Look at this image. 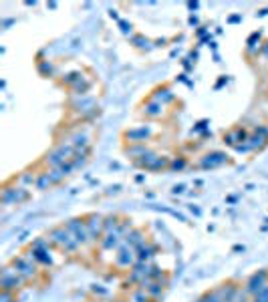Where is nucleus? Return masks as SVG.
<instances>
[{"instance_id": "393cba45", "label": "nucleus", "mask_w": 268, "mask_h": 302, "mask_svg": "<svg viewBox=\"0 0 268 302\" xmlns=\"http://www.w3.org/2000/svg\"><path fill=\"white\" fill-rule=\"evenodd\" d=\"M184 165H186V163H184L182 159H180V161H173V163H171V167H173V169H182Z\"/></svg>"}, {"instance_id": "dca6fc26", "label": "nucleus", "mask_w": 268, "mask_h": 302, "mask_svg": "<svg viewBox=\"0 0 268 302\" xmlns=\"http://www.w3.org/2000/svg\"><path fill=\"white\" fill-rule=\"evenodd\" d=\"M117 228H119V222H117L115 218H107V220H103V230H105V234L115 232Z\"/></svg>"}, {"instance_id": "ddd939ff", "label": "nucleus", "mask_w": 268, "mask_h": 302, "mask_svg": "<svg viewBox=\"0 0 268 302\" xmlns=\"http://www.w3.org/2000/svg\"><path fill=\"white\" fill-rule=\"evenodd\" d=\"M125 244L127 246H131L133 250H137L141 244H145L143 242V236H141V232H137V230H133V232H129L127 236H125Z\"/></svg>"}, {"instance_id": "423d86ee", "label": "nucleus", "mask_w": 268, "mask_h": 302, "mask_svg": "<svg viewBox=\"0 0 268 302\" xmlns=\"http://www.w3.org/2000/svg\"><path fill=\"white\" fill-rule=\"evenodd\" d=\"M28 197V191L22 189V187H6L2 191V204H20Z\"/></svg>"}, {"instance_id": "6ab92c4d", "label": "nucleus", "mask_w": 268, "mask_h": 302, "mask_svg": "<svg viewBox=\"0 0 268 302\" xmlns=\"http://www.w3.org/2000/svg\"><path fill=\"white\" fill-rule=\"evenodd\" d=\"M149 278H151V280H161V278H163V272H161V270H159L157 266H153V264H151V270H149Z\"/></svg>"}, {"instance_id": "a878e982", "label": "nucleus", "mask_w": 268, "mask_h": 302, "mask_svg": "<svg viewBox=\"0 0 268 302\" xmlns=\"http://www.w3.org/2000/svg\"><path fill=\"white\" fill-rule=\"evenodd\" d=\"M22 181H24V183H30V181H32V175H22Z\"/></svg>"}, {"instance_id": "7ed1b4c3", "label": "nucleus", "mask_w": 268, "mask_h": 302, "mask_svg": "<svg viewBox=\"0 0 268 302\" xmlns=\"http://www.w3.org/2000/svg\"><path fill=\"white\" fill-rule=\"evenodd\" d=\"M12 266L16 268V274L20 278H30L36 274V260L28 254V256H22V258H16L12 262Z\"/></svg>"}, {"instance_id": "b1692460", "label": "nucleus", "mask_w": 268, "mask_h": 302, "mask_svg": "<svg viewBox=\"0 0 268 302\" xmlns=\"http://www.w3.org/2000/svg\"><path fill=\"white\" fill-rule=\"evenodd\" d=\"M49 175H51V179H53V183H57V181H61V179L65 177V175H63V173H61L59 169H55V171H51Z\"/></svg>"}, {"instance_id": "4be33fe9", "label": "nucleus", "mask_w": 268, "mask_h": 302, "mask_svg": "<svg viewBox=\"0 0 268 302\" xmlns=\"http://www.w3.org/2000/svg\"><path fill=\"white\" fill-rule=\"evenodd\" d=\"M252 302H268V286L264 288V290H260V292L254 296V300Z\"/></svg>"}, {"instance_id": "f257e3e1", "label": "nucleus", "mask_w": 268, "mask_h": 302, "mask_svg": "<svg viewBox=\"0 0 268 302\" xmlns=\"http://www.w3.org/2000/svg\"><path fill=\"white\" fill-rule=\"evenodd\" d=\"M51 240L57 244V246H61V248H65V252H75V250H79V242L73 238V234L67 230V226H63V228H55V230H51Z\"/></svg>"}, {"instance_id": "412c9836", "label": "nucleus", "mask_w": 268, "mask_h": 302, "mask_svg": "<svg viewBox=\"0 0 268 302\" xmlns=\"http://www.w3.org/2000/svg\"><path fill=\"white\" fill-rule=\"evenodd\" d=\"M159 109H161V105H159V103H149V105L145 107L147 115H159Z\"/></svg>"}, {"instance_id": "bb28decb", "label": "nucleus", "mask_w": 268, "mask_h": 302, "mask_svg": "<svg viewBox=\"0 0 268 302\" xmlns=\"http://www.w3.org/2000/svg\"><path fill=\"white\" fill-rule=\"evenodd\" d=\"M182 191H184V185H175L173 187V193H182Z\"/></svg>"}, {"instance_id": "0eeeda50", "label": "nucleus", "mask_w": 268, "mask_h": 302, "mask_svg": "<svg viewBox=\"0 0 268 302\" xmlns=\"http://www.w3.org/2000/svg\"><path fill=\"white\" fill-rule=\"evenodd\" d=\"M22 282V278L16 274V270H10V268H4L2 270V278H0V284H2V290H12V288H18V284Z\"/></svg>"}, {"instance_id": "1a4fd4ad", "label": "nucleus", "mask_w": 268, "mask_h": 302, "mask_svg": "<svg viewBox=\"0 0 268 302\" xmlns=\"http://www.w3.org/2000/svg\"><path fill=\"white\" fill-rule=\"evenodd\" d=\"M87 230H89V238H91V240H101V234L105 232V230H103V218L91 216V218L87 220Z\"/></svg>"}, {"instance_id": "4468645a", "label": "nucleus", "mask_w": 268, "mask_h": 302, "mask_svg": "<svg viewBox=\"0 0 268 302\" xmlns=\"http://www.w3.org/2000/svg\"><path fill=\"white\" fill-rule=\"evenodd\" d=\"M145 292H147L151 298H157V296L163 292V284H161L159 280H153V282H151V284L145 288Z\"/></svg>"}, {"instance_id": "f3484780", "label": "nucleus", "mask_w": 268, "mask_h": 302, "mask_svg": "<svg viewBox=\"0 0 268 302\" xmlns=\"http://www.w3.org/2000/svg\"><path fill=\"white\" fill-rule=\"evenodd\" d=\"M149 298H151V296H149L145 290H141V288L135 290L133 294H131V300L133 302H149Z\"/></svg>"}, {"instance_id": "f03ea898", "label": "nucleus", "mask_w": 268, "mask_h": 302, "mask_svg": "<svg viewBox=\"0 0 268 302\" xmlns=\"http://www.w3.org/2000/svg\"><path fill=\"white\" fill-rule=\"evenodd\" d=\"M268 286V272L266 270H260V272H254L250 278H248V282H246V294L248 296H256L260 290H264Z\"/></svg>"}, {"instance_id": "2eb2a0df", "label": "nucleus", "mask_w": 268, "mask_h": 302, "mask_svg": "<svg viewBox=\"0 0 268 302\" xmlns=\"http://www.w3.org/2000/svg\"><path fill=\"white\" fill-rule=\"evenodd\" d=\"M51 185H53V179H51L49 173H42V175L36 179V189H47V187H51Z\"/></svg>"}, {"instance_id": "a211bd4d", "label": "nucleus", "mask_w": 268, "mask_h": 302, "mask_svg": "<svg viewBox=\"0 0 268 302\" xmlns=\"http://www.w3.org/2000/svg\"><path fill=\"white\" fill-rule=\"evenodd\" d=\"M57 169H59V171H61L63 175H69V173H71V171L75 169V163H73V161H67V163H63V165H59Z\"/></svg>"}, {"instance_id": "f8f14e48", "label": "nucleus", "mask_w": 268, "mask_h": 302, "mask_svg": "<svg viewBox=\"0 0 268 302\" xmlns=\"http://www.w3.org/2000/svg\"><path fill=\"white\" fill-rule=\"evenodd\" d=\"M226 161V155H222V153H212V155H206V159L202 161V167H216V165H220V163H224Z\"/></svg>"}, {"instance_id": "20e7f679", "label": "nucleus", "mask_w": 268, "mask_h": 302, "mask_svg": "<svg viewBox=\"0 0 268 302\" xmlns=\"http://www.w3.org/2000/svg\"><path fill=\"white\" fill-rule=\"evenodd\" d=\"M73 155H75V147H71V145H59V147L53 151V153H49L47 163H49V165H53V167H59V165L67 163Z\"/></svg>"}, {"instance_id": "39448f33", "label": "nucleus", "mask_w": 268, "mask_h": 302, "mask_svg": "<svg viewBox=\"0 0 268 302\" xmlns=\"http://www.w3.org/2000/svg\"><path fill=\"white\" fill-rule=\"evenodd\" d=\"M67 230L73 234V238H75L81 246L91 240V238H89V230H87V222H83V220H71V222H67Z\"/></svg>"}, {"instance_id": "9b49d317", "label": "nucleus", "mask_w": 268, "mask_h": 302, "mask_svg": "<svg viewBox=\"0 0 268 302\" xmlns=\"http://www.w3.org/2000/svg\"><path fill=\"white\" fill-rule=\"evenodd\" d=\"M153 256H155V248H153V246L141 244V246L137 248V260H139V262H151Z\"/></svg>"}, {"instance_id": "6e6552de", "label": "nucleus", "mask_w": 268, "mask_h": 302, "mask_svg": "<svg viewBox=\"0 0 268 302\" xmlns=\"http://www.w3.org/2000/svg\"><path fill=\"white\" fill-rule=\"evenodd\" d=\"M135 260H137V254H133V248H131V246H127V244H123V246H121V250H119V254L115 256V264H117V266H121V268H125V266H129V264H133Z\"/></svg>"}, {"instance_id": "cd10ccee", "label": "nucleus", "mask_w": 268, "mask_h": 302, "mask_svg": "<svg viewBox=\"0 0 268 302\" xmlns=\"http://www.w3.org/2000/svg\"><path fill=\"white\" fill-rule=\"evenodd\" d=\"M196 302H206V298H198Z\"/></svg>"}, {"instance_id": "5701e85b", "label": "nucleus", "mask_w": 268, "mask_h": 302, "mask_svg": "<svg viewBox=\"0 0 268 302\" xmlns=\"http://www.w3.org/2000/svg\"><path fill=\"white\" fill-rule=\"evenodd\" d=\"M157 99H159V101H161V99H163V101H171L173 97H171V93H169L167 89H163V91H159V95H157Z\"/></svg>"}, {"instance_id": "aec40b11", "label": "nucleus", "mask_w": 268, "mask_h": 302, "mask_svg": "<svg viewBox=\"0 0 268 302\" xmlns=\"http://www.w3.org/2000/svg\"><path fill=\"white\" fill-rule=\"evenodd\" d=\"M147 135H149L147 129H137V131H131V133H129V139H145Z\"/></svg>"}, {"instance_id": "9d476101", "label": "nucleus", "mask_w": 268, "mask_h": 302, "mask_svg": "<svg viewBox=\"0 0 268 302\" xmlns=\"http://www.w3.org/2000/svg\"><path fill=\"white\" fill-rule=\"evenodd\" d=\"M121 238H123V234L119 232V228H117L115 232H109V234H105V240H103V250H113L115 246H119Z\"/></svg>"}]
</instances>
